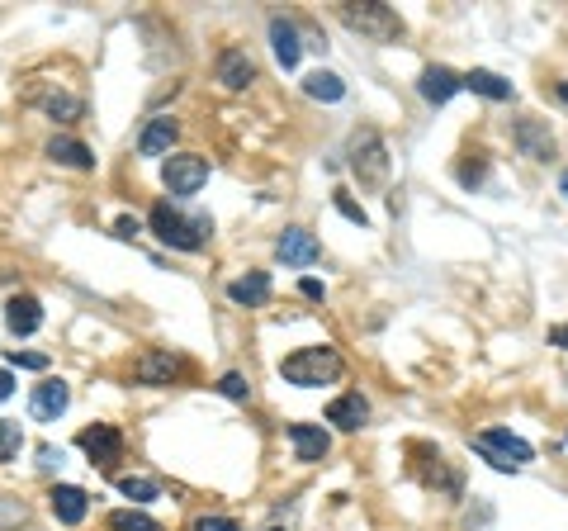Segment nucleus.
Returning a JSON list of instances; mask_svg holds the SVG:
<instances>
[{
	"label": "nucleus",
	"instance_id": "1",
	"mask_svg": "<svg viewBox=\"0 0 568 531\" xmlns=\"http://www.w3.org/2000/svg\"><path fill=\"white\" fill-rule=\"evenodd\" d=\"M152 233H157L166 247H176V252H199V247L213 238V219L209 214H185L180 204L161 200L157 209H152Z\"/></svg>",
	"mask_w": 568,
	"mask_h": 531
},
{
	"label": "nucleus",
	"instance_id": "2",
	"mask_svg": "<svg viewBox=\"0 0 568 531\" xmlns=\"http://www.w3.org/2000/svg\"><path fill=\"white\" fill-rule=\"evenodd\" d=\"M280 375L289 385L299 389H318V385H337L341 375H346V361H341L332 347H299L289 351L280 361Z\"/></svg>",
	"mask_w": 568,
	"mask_h": 531
},
{
	"label": "nucleus",
	"instance_id": "3",
	"mask_svg": "<svg viewBox=\"0 0 568 531\" xmlns=\"http://www.w3.org/2000/svg\"><path fill=\"white\" fill-rule=\"evenodd\" d=\"M337 15L346 29H355V34L370 38V43H393V38L403 34V19L393 15L389 5H379V0H370V5H341Z\"/></svg>",
	"mask_w": 568,
	"mask_h": 531
},
{
	"label": "nucleus",
	"instance_id": "4",
	"mask_svg": "<svg viewBox=\"0 0 568 531\" xmlns=\"http://www.w3.org/2000/svg\"><path fill=\"white\" fill-rule=\"evenodd\" d=\"M474 451H479L493 470H521V465H531L535 460L531 441L512 437L507 427H488V432H479V437H474Z\"/></svg>",
	"mask_w": 568,
	"mask_h": 531
},
{
	"label": "nucleus",
	"instance_id": "5",
	"mask_svg": "<svg viewBox=\"0 0 568 531\" xmlns=\"http://www.w3.org/2000/svg\"><path fill=\"white\" fill-rule=\"evenodd\" d=\"M351 171L365 185H379L389 176V147H384V138L374 129H360L351 138Z\"/></svg>",
	"mask_w": 568,
	"mask_h": 531
},
{
	"label": "nucleus",
	"instance_id": "6",
	"mask_svg": "<svg viewBox=\"0 0 568 531\" xmlns=\"http://www.w3.org/2000/svg\"><path fill=\"white\" fill-rule=\"evenodd\" d=\"M161 181H166V190H171L176 200L199 195L204 181H209V162H204L199 152H176V157H166V166H161Z\"/></svg>",
	"mask_w": 568,
	"mask_h": 531
},
{
	"label": "nucleus",
	"instance_id": "7",
	"mask_svg": "<svg viewBox=\"0 0 568 531\" xmlns=\"http://www.w3.org/2000/svg\"><path fill=\"white\" fill-rule=\"evenodd\" d=\"M76 446L90 456V465H114V460L124 456V432L119 427H109V422H95V427H86L81 437H76Z\"/></svg>",
	"mask_w": 568,
	"mask_h": 531
},
{
	"label": "nucleus",
	"instance_id": "8",
	"mask_svg": "<svg viewBox=\"0 0 568 531\" xmlns=\"http://www.w3.org/2000/svg\"><path fill=\"white\" fill-rule=\"evenodd\" d=\"M180 370H185V361L171 356V351H142L138 361H133V380H138V385L161 389V385H171Z\"/></svg>",
	"mask_w": 568,
	"mask_h": 531
},
{
	"label": "nucleus",
	"instance_id": "9",
	"mask_svg": "<svg viewBox=\"0 0 568 531\" xmlns=\"http://www.w3.org/2000/svg\"><path fill=\"white\" fill-rule=\"evenodd\" d=\"M275 257H280L284 266H313V261L322 257V247L308 228H284L280 242H275Z\"/></svg>",
	"mask_w": 568,
	"mask_h": 531
},
{
	"label": "nucleus",
	"instance_id": "10",
	"mask_svg": "<svg viewBox=\"0 0 568 531\" xmlns=\"http://www.w3.org/2000/svg\"><path fill=\"white\" fill-rule=\"evenodd\" d=\"M48 508H53V517L62 527H81L90 513V498H86V489H76V484H57L53 494H48Z\"/></svg>",
	"mask_w": 568,
	"mask_h": 531
},
{
	"label": "nucleus",
	"instance_id": "11",
	"mask_svg": "<svg viewBox=\"0 0 568 531\" xmlns=\"http://www.w3.org/2000/svg\"><path fill=\"white\" fill-rule=\"evenodd\" d=\"M289 446H294V456H299L303 465H318V460L332 451V437H327L322 427H313V422H294V427H289Z\"/></svg>",
	"mask_w": 568,
	"mask_h": 531
},
{
	"label": "nucleus",
	"instance_id": "12",
	"mask_svg": "<svg viewBox=\"0 0 568 531\" xmlns=\"http://www.w3.org/2000/svg\"><path fill=\"white\" fill-rule=\"evenodd\" d=\"M5 328L15 332V337H34L43 328V304H38L34 294H15L5 304Z\"/></svg>",
	"mask_w": 568,
	"mask_h": 531
},
{
	"label": "nucleus",
	"instance_id": "13",
	"mask_svg": "<svg viewBox=\"0 0 568 531\" xmlns=\"http://www.w3.org/2000/svg\"><path fill=\"white\" fill-rule=\"evenodd\" d=\"M176 138H180V124L171 114H157V119H147V129L138 133V152L142 157H166Z\"/></svg>",
	"mask_w": 568,
	"mask_h": 531
},
{
	"label": "nucleus",
	"instance_id": "14",
	"mask_svg": "<svg viewBox=\"0 0 568 531\" xmlns=\"http://www.w3.org/2000/svg\"><path fill=\"white\" fill-rule=\"evenodd\" d=\"M67 403H71V389L62 385V380H43V385H34L29 408H34L38 422H57L62 413H67Z\"/></svg>",
	"mask_w": 568,
	"mask_h": 531
},
{
	"label": "nucleus",
	"instance_id": "15",
	"mask_svg": "<svg viewBox=\"0 0 568 531\" xmlns=\"http://www.w3.org/2000/svg\"><path fill=\"white\" fill-rule=\"evenodd\" d=\"M218 81H223L228 91H247L251 81H256V62H251L242 48H223V53H218Z\"/></svg>",
	"mask_w": 568,
	"mask_h": 531
},
{
	"label": "nucleus",
	"instance_id": "16",
	"mask_svg": "<svg viewBox=\"0 0 568 531\" xmlns=\"http://www.w3.org/2000/svg\"><path fill=\"white\" fill-rule=\"evenodd\" d=\"M29 105H38V110L48 114V119H57V124H71V119L86 114L81 95H67V91H29Z\"/></svg>",
	"mask_w": 568,
	"mask_h": 531
},
{
	"label": "nucleus",
	"instance_id": "17",
	"mask_svg": "<svg viewBox=\"0 0 568 531\" xmlns=\"http://www.w3.org/2000/svg\"><path fill=\"white\" fill-rule=\"evenodd\" d=\"M417 91H422L426 105H445L455 91H464V81L450 72V67H426L422 81H417Z\"/></svg>",
	"mask_w": 568,
	"mask_h": 531
},
{
	"label": "nucleus",
	"instance_id": "18",
	"mask_svg": "<svg viewBox=\"0 0 568 531\" xmlns=\"http://www.w3.org/2000/svg\"><path fill=\"white\" fill-rule=\"evenodd\" d=\"M228 299L232 304H242V309H261V304H270V275L247 271L242 280H232L228 285Z\"/></svg>",
	"mask_w": 568,
	"mask_h": 531
},
{
	"label": "nucleus",
	"instance_id": "19",
	"mask_svg": "<svg viewBox=\"0 0 568 531\" xmlns=\"http://www.w3.org/2000/svg\"><path fill=\"white\" fill-rule=\"evenodd\" d=\"M270 43H275V57H280V67L284 72H294L299 67V57H303V43H299V29L289 24V19H270Z\"/></svg>",
	"mask_w": 568,
	"mask_h": 531
},
{
	"label": "nucleus",
	"instance_id": "20",
	"mask_svg": "<svg viewBox=\"0 0 568 531\" xmlns=\"http://www.w3.org/2000/svg\"><path fill=\"white\" fill-rule=\"evenodd\" d=\"M370 418V403L360 399V394H341V399L327 403V422H337L341 432H360Z\"/></svg>",
	"mask_w": 568,
	"mask_h": 531
},
{
	"label": "nucleus",
	"instance_id": "21",
	"mask_svg": "<svg viewBox=\"0 0 568 531\" xmlns=\"http://www.w3.org/2000/svg\"><path fill=\"white\" fill-rule=\"evenodd\" d=\"M48 157L57 166H71V171H90L95 166V152H90L81 138H67V133H57L53 143H48Z\"/></svg>",
	"mask_w": 568,
	"mask_h": 531
},
{
	"label": "nucleus",
	"instance_id": "22",
	"mask_svg": "<svg viewBox=\"0 0 568 531\" xmlns=\"http://www.w3.org/2000/svg\"><path fill=\"white\" fill-rule=\"evenodd\" d=\"M512 138H516V147H521L526 157H535V162H550L554 157V138L540 129L535 119H521V124L512 129Z\"/></svg>",
	"mask_w": 568,
	"mask_h": 531
},
{
	"label": "nucleus",
	"instance_id": "23",
	"mask_svg": "<svg viewBox=\"0 0 568 531\" xmlns=\"http://www.w3.org/2000/svg\"><path fill=\"white\" fill-rule=\"evenodd\" d=\"M303 95L308 100H322V105H337L341 95H346V81L337 72H308L303 76Z\"/></svg>",
	"mask_w": 568,
	"mask_h": 531
},
{
	"label": "nucleus",
	"instance_id": "24",
	"mask_svg": "<svg viewBox=\"0 0 568 531\" xmlns=\"http://www.w3.org/2000/svg\"><path fill=\"white\" fill-rule=\"evenodd\" d=\"M464 91L483 95V100H512V81H502L497 72H483V67H474L469 76H460Z\"/></svg>",
	"mask_w": 568,
	"mask_h": 531
},
{
	"label": "nucleus",
	"instance_id": "25",
	"mask_svg": "<svg viewBox=\"0 0 568 531\" xmlns=\"http://www.w3.org/2000/svg\"><path fill=\"white\" fill-rule=\"evenodd\" d=\"M119 494L133 503H152V498H161V484L152 475H119Z\"/></svg>",
	"mask_w": 568,
	"mask_h": 531
},
{
	"label": "nucleus",
	"instance_id": "26",
	"mask_svg": "<svg viewBox=\"0 0 568 531\" xmlns=\"http://www.w3.org/2000/svg\"><path fill=\"white\" fill-rule=\"evenodd\" d=\"M109 531H166V527L152 522L147 513H138V508H119V513H109Z\"/></svg>",
	"mask_w": 568,
	"mask_h": 531
},
{
	"label": "nucleus",
	"instance_id": "27",
	"mask_svg": "<svg viewBox=\"0 0 568 531\" xmlns=\"http://www.w3.org/2000/svg\"><path fill=\"white\" fill-rule=\"evenodd\" d=\"M19 446H24V427L10 418H0V465H10L19 456Z\"/></svg>",
	"mask_w": 568,
	"mask_h": 531
},
{
	"label": "nucleus",
	"instance_id": "28",
	"mask_svg": "<svg viewBox=\"0 0 568 531\" xmlns=\"http://www.w3.org/2000/svg\"><path fill=\"white\" fill-rule=\"evenodd\" d=\"M218 394H223V399H232V403H247L251 399V380L242 375V370H228V375L218 380Z\"/></svg>",
	"mask_w": 568,
	"mask_h": 531
},
{
	"label": "nucleus",
	"instance_id": "29",
	"mask_svg": "<svg viewBox=\"0 0 568 531\" xmlns=\"http://www.w3.org/2000/svg\"><path fill=\"white\" fill-rule=\"evenodd\" d=\"M337 214H341V219H351L355 228H370V214H365V204H355L351 195H337Z\"/></svg>",
	"mask_w": 568,
	"mask_h": 531
},
{
	"label": "nucleus",
	"instance_id": "30",
	"mask_svg": "<svg viewBox=\"0 0 568 531\" xmlns=\"http://www.w3.org/2000/svg\"><path fill=\"white\" fill-rule=\"evenodd\" d=\"M10 366H19V370H48V356H38V351H10Z\"/></svg>",
	"mask_w": 568,
	"mask_h": 531
},
{
	"label": "nucleus",
	"instance_id": "31",
	"mask_svg": "<svg viewBox=\"0 0 568 531\" xmlns=\"http://www.w3.org/2000/svg\"><path fill=\"white\" fill-rule=\"evenodd\" d=\"M190 531H242L232 517H195V527Z\"/></svg>",
	"mask_w": 568,
	"mask_h": 531
},
{
	"label": "nucleus",
	"instance_id": "32",
	"mask_svg": "<svg viewBox=\"0 0 568 531\" xmlns=\"http://www.w3.org/2000/svg\"><path fill=\"white\" fill-rule=\"evenodd\" d=\"M138 233H142V223H138V219H133V214H124V219L114 223V238H124V242H133V238H138Z\"/></svg>",
	"mask_w": 568,
	"mask_h": 531
},
{
	"label": "nucleus",
	"instance_id": "33",
	"mask_svg": "<svg viewBox=\"0 0 568 531\" xmlns=\"http://www.w3.org/2000/svg\"><path fill=\"white\" fill-rule=\"evenodd\" d=\"M38 465H43V470L62 465V451H53V446H38Z\"/></svg>",
	"mask_w": 568,
	"mask_h": 531
},
{
	"label": "nucleus",
	"instance_id": "34",
	"mask_svg": "<svg viewBox=\"0 0 568 531\" xmlns=\"http://www.w3.org/2000/svg\"><path fill=\"white\" fill-rule=\"evenodd\" d=\"M299 294H303V299H322L327 290H322V280H313V275H308V280L299 285Z\"/></svg>",
	"mask_w": 568,
	"mask_h": 531
},
{
	"label": "nucleus",
	"instance_id": "35",
	"mask_svg": "<svg viewBox=\"0 0 568 531\" xmlns=\"http://www.w3.org/2000/svg\"><path fill=\"white\" fill-rule=\"evenodd\" d=\"M10 394H15V375H10V370H0V403L10 399Z\"/></svg>",
	"mask_w": 568,
	"mask_h": 531
},
{
	"label": "nucleus",
	"instance_id": "36",
	"mask_svg": "<svg viewBox=\"0 0 568 531\" xmlns=\"http://www.w3.org/2000/svg\"><path fill=\"white\" fill-rule=\"evenodd\" d=\"M550 342H554V347H568V323H564V328H554V332H550Z\"/></svg>",
	"mask_w": 568,
	"mask_h": 531
},
{
	"label": "nucleus",
	"instance_id": "37",
	"mask_svg": "<svg viewBox=\"0 0 568 531\" xmlns=\"http://www.w3.org/2000/svg\"><path fill=\"white\" fill-rule=\"evenodd\" d=\"M554 91H559V100H564V105H568V81H559V86H554Z\"/></svg>",
	"mask_w": 568,
	"mask_h": 531
},
{
	"label": "nucleus",
	"instance_id": "38",
	"mask_svg": "<svg viewBox=\"0 0 568 531\" xmlns=\"http://www.w3.org/2000/svg\"><path fill=\"white\" fill-rule=\"evenodd\" d=\"M564 195H568V171H564Z\"/></svg>",
	"mask_w": 568,
	"mask_h": 531
}]
</instances>
